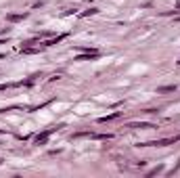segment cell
I'll return each mask as SVG.
<instances>
[{"label":"cell","mask_w":180,"mask_h":178,"mask_svg":"<svg viewBox=\"0 0 180 178\" xmlns=\"http://www.w3.org/2000/svg\"><path fill=\"white\" fill-rule=\"evenodd\" d=\"M130 128H153L151 124H130Z\"/></svg>","instance_id":"277c9868"},{"label":"cell","mask_w":180,"mask_h":178,"mask_svg":"<svg viewBox=\"0 0 180 178\" xmlns=\"http://www.w3.org/2000/svg\"><path fill=\"white\" fill-rule=\"evenodd\" d=\"M96 13V8H90V11H86V13H82V17H88V15H94Z\"/></svg>","instance_id":"5b68a950"},{"label":"cell","mask_w":180,"mask_h":178,"mask_svg":"<svg viewBox=\"0 0 180 178\" xmlns=\"http://www.w3.org/2000/svg\"><path fill=\"white\" fill-rule=\"evenodd\" d=\"M25 17H27V15H8V21H21V19H25Z\"/></svg>","instance_id":"7a4b0ae2"},{"label":"cell","mask_w":180,"mask_h":178,"mask_svg":"<svg viewBox=\"0 0 180 178\" xmlns=\"http://www.w3.org/2000/svg\"><path fill=\"white\" fill-rule=\"evenodd\" d=\"M0 90H6V86H0Z\"/></svg>","instance_id":"8992f818"},{"label":"cell","mask_w":180,"mask_h":178,"mask_svg":"<svg viewBox=\"0 0 180 178\" xmlns=\"http://www.w3.org/2000/svg\"><path fill=\"white\" fill-rule=\"evenodd\" d=\"M0 44H4V40H0Z\"/></svg>","instance_id":"ba28073f"},{"label":"cell","mask_w":180,"mask_h":178,"mask_svg":"<svg viewBox=\"0 0 180 178\" xmlns=\"http://www.w3.org/2000/svg\"><path fill=\"white\" fill-rule=\"evenodd\" d=\"M176 8H180V2H178V4H176Z\"/></svg>","instance_id":"52a82bcc"},{"label":"cell","mask_w":180,"mask_h":178,"mask_svg":"<svg viewBox=\"0 0 180 178\" xmlns=\"http://www.w3.org/2000/svg\"><path fill=\"white\" fill-rule=\"evenodd\" d=\"M55 130H57V128H50V130H46V132H42V134H38V136H36V145H44V142L48 140V136H50Z\"/></svg>","instance_id":"6da1fadb"},{"label":"cell","mask_w":180,"mask_h":178,"mask_svg":"<svg viewBox=\"0 0 180 178\" xmlns=\"http://www.w3.org/2000/svg\"><path fill=\"white\" fill-rule=\"evenodd\" d=\"M176 90V86H161V88H157V92H174Z\"/></svg>","instance_id":"3957f363"},{"label":"cell","mask_w":180,"mask_h":178,"mask_svg":"<svg viewBox=\"0 0 180 178\" xmlns=\"http://www.w3.org/2000/svg\"><path fill=\"white\" fill-rule=\"evenodd\" d=\"M178 63H180V61H178Z\"/></svg>","instance_id":"9c48e42d"}]
</instances>
